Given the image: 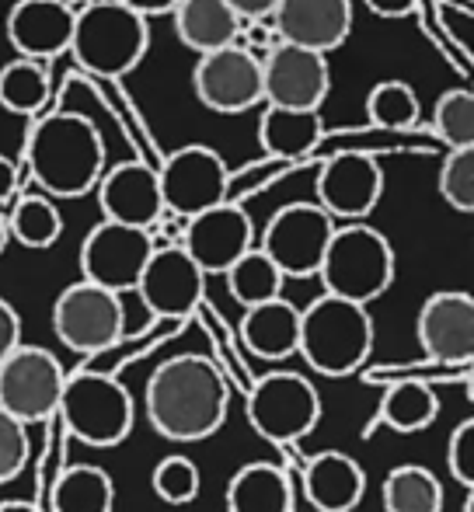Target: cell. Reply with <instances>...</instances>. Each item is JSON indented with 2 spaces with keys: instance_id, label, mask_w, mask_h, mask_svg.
Listing matches in <instances>:
<instances>
[{
  "instance_id": "1",
  "label": "cell",
  "mask_w": 474,
  "mask_h": 512,
  "mask_svg": "<svg viewBox=\"0 0 474 512\" xmlns=\"http://www.w3.org/2000/svg\"><path fill=\"white\" fill-rule=\"evenodd\" d=\"M147 418L171 443H199L220 432L231 408V387L206 356H175L147 380Z\"/></svg>"
},
{
  "instance_id": "2",
  "label": "cell",
  "mask_w": 474,
  "mask_h": 512,
  "mask_svg": "<svg viewBox=\"0 0 474 512\" xmlns=\"http://www.w3.org/2000/svg\"><path fill=\"white\" fill-rule=\"evenodd\" d=\"M28 171L46 199H81L105 175V143L91 119L49 112L28 136Z\"/></svg>"
},
{
  "instance_id": "3",
  "label": "cell",
  "mask_w": 474,
  "mask_h": 512,
  "mask_svg": "<svg viewBox=\"0 0 474 512\" xmlns=\"http://www.w3.org/2000/svg\"><path fill=\"white\" fill-rule=\"evenodd\" d=\"M373 349V317L366 307L339 297H314L300 310L297 352L321 377H349Z\"/></svg>"
},
{
  "instance_id": "4",
  "label": "cell",
  "mask_w": 474,
  "mask_h": 512,
  "mask_svg": "<svg viewBox=\"0 0 474 512\" xmlns=\"http://www.w3.org/2000/svg\"><path fill=\"white\" fill-rule=\"evenodd\" d=\"M150 49V25L147 18L133 14L116 0H91L81 14H74V35H70V53L88 74L95 77H119L133 74Z\"/></svg>"
},
{
  "instance_id": "5",
  "label": "cell",
  "mask_w": 474,
  "mask_h": 512,
  "mask_svg": "<svg viewBox=\"0 0 474 512\" xmlns=\"http://www.w3.org/2000/svg\"><path fill=\"white\" fill-rule=\"evenodd\" d=\"M318 279L328 297L370 307L394 283V248L370 223L335 227L328 251L321 258Z\"/></svg>"
},
{
  "instance_id": "6",
  "label": "cell",
  "mask_w": 474,
  "mask_h": 512,
  "mask_svg": "<svg viewBox=\"0 0 474 512\" xmlns=\"http://www.w3.org/2000/svg\"><path fill=\"white\" fill-rule=\"evenodd\" d=\"M56 415L63 418L74 439L95 446V450H109V446H119L129 436L136 411L122 380L105 370L84 366V370L67 373Z\"/></svg>"
},
{
  "instance_id": "7",
  "label": "cell",
  "mask_w": 474,
  "mask_h": 512,
  "mask_svg": "<svg viewBox=\"0 0 474 512\" xmlns=\"http://www.w3.org/2000/svg\"><path fill=\"white\" fill-rule=\"evenodd\" d=\"M248 422L262 439L293 446L321 422V394L304 373L272 370L248 387Z\"/></svg>"
},
{
  "instance_id": "8",
  "label": "cell",
  "mask_w": 474,
  "mask_h": 512,
  "mask_svg": "<svg viewBox=\"0 0 474 512\" xmlns=\"http://www.w3.org/2000/svg\"><path fill=\"white\" fill-rule=\"evenodd\" d=\"M157 185H161L164 213L178 220H192L231 199V171L224 157L203 143L164 154V161L157 164Z\"/></svg>"
},
{
  "instance_id": "9",
  "label": "cell",
  "mask_w": 474,
  "mask_h": 512,
  "mask_svg": "<svg viewBox=\"0 0 474 512\" xmlns=\"http://www.w3.org/2000/svg\"><path fill=\"white\" fill-rule=\"evenodd\" d=\"M335 234V220L318 203H290L272 213L262 230V251L283 279L318 276L321 258Z\"/></svg>"
},
{
  "instance_id": "10",
  "label": "cell",
  "mask_w": 474,
  "mask_h": 512,
  "mask_svg": "<svg viewBox=\"0 0 474 512\" xmlns=\"http://www.w3.org/2000/svg\"><path fill=\"white\" fill-rule=\"evenodd\" d=\"M67 370L49 349L18 345L0 363V408L21 425L46 422L60 411Z\"/></svg>"
},
{
  "instance_id": "11",
  "label": "cell",
  "mask_w": 474,
  "mask_h": 512,
  "mask_svg": "<svg viewBox=\"0 0 474 512\" xmlns=\"http://www.w3.org/2000/svg\"><path fill=\"white\" fill-rule=\"evenodd\" d=\"M53 331L67 349L81 356H95L126 338V314L122 297L98 290L91 283H74L56 297L53 304Z\"/></svg>"
},
{
  "instance_id": "12",
  "label": "cell",
  "mask_w": 474,
  "mask_h": 512,
  "mask_svg": "<svg viewBox=\"0 0 474 512\" xmlns=\"http://www.w3.org/2000/svg\"><path fill=\"white\" fill-rule=\"evenodd\" d=\"M133 293L150 317L185 321V317H192L206 304V276L185 255L182 244H168V248L150 251Z\"/></svg>"
},
{
  "instance_id": "13",
  "label": "cell",
  "mask_w": 474,
  "mask_h": 512,
  "mask_svg": "<svg viewBox=\"0 0 474 512\" xmlns=\"http://www.w3.org/2000/svg\"><path fill=\"white\" fill-rule=\"evenodd\" d=\"M150 251H154V241H150L147 230H133L122 227V223L102 220L98 227L88 230V237L81 244L84 283L116 293V297L133 293Z\"/></svg>"
},
{
  "instance_id": "14",
  "label": "cell",
  "mask_w": 474,
  "mask_h": 512,
  "mask_svg": "<svg viewBox=\"0 0 474 512\" xmlns=\"http://www.w3.org/2000/svg\"><path fill=\"white\" fill-rule=\"evenodd\" d=\"M332 91L328 56L279 42L262 56V102L272 108H297V112H321Z\"/></svg>"
},
{
  "instance_id": "15",
  "label": "cell",
  "mask_w": 474,
  "mask_h": 512,
  "mask_svg": "<svg viewBox=\"0 0 474 512\" xmlns=\"http://www.w3.org/2000/svg\"><path fill=\"white\" fill-rule=\"evenodd\" d=\"M251 248H255V223L248 209L234 199L185 220L182 251L196 262L203 276H224Z\"/></svg>"
},
{
  "instance_id": "16",
  "label": "cell",
  "mask_w": 474,
  "mask_h": 512,
  "mask_svg": "<svg viewBox=\"0 0 474 512\" xmlns=\"http://www.w3.org/2000/svg\"><path fill=\"white\" fill-rule=\"evenodd\" d=\"M415 335L426 352L429 363L443 366V370L464 373L471 370L474 359V300L471 293L461 290H443L422 304L419 321H415Z\"/></svg>"
},
{
  "instance_id": "17",
  "label": "cell",
  "mask_w": 474,
  "mask_h": 512,
  "mask_svg": "<svg viewBox=\"0 0 474 512\" xmlns=\"http://www.w3.org/2000/svg\"><path fill=\"white\" fill-rule=\"evenodd\" d=\"M192 88L199 105L220 115H241L262 105V63L248 49H217L196 60Z\"/></svg>"
},
{
  "instance_id": "18",
  "label": "cell",
  "mask_w": 474,
  "mask_h": 512,
  "mask_svg": "<svg viewBox=\"0 0 474 512\" xmlns=\"http://www.w3.org/2000/svg\"><path fill=\"white\" fill-rule=\"evenodd\" d=\"M314 192L332 220L363 223L384 196V171L370 154H335L321 164Z\"/></svg>"
},
{
  "instance_id": "19",
  "label": "cell",
  "mask_w": 474,
  "mask_h": 512,
  "mask_svg": "<svg viewBox=\"0 0 474 512\" xmlns=\"http://www.w3.org/2000/svg\"><path fill=\"white\" fill-rule=\"evenodd\" d=\"M269 21L279 42L328 56L353 32V0H279Z\"/></svg>"
},
{
  "instance_id": "20",
  "label": "cell",
  "mask_w": 474,
  "mask_h": 512,
  "mask_svg": "<svg viewBox=\"0 0 474 512\" xmlns=\"http://www.w3.org/2000/svg\"><path fill=\"white\" fill-rule=\"evenodd\" d=\"M95 192L109 223H122V227L150 234L154 223L164 216L157 168H150L147 161H122L116 168H109Z\"/></svg>"
},
{
  "instance_id": "21",
  "label": "cell",
  "mask_w": 474,
  "mask_h": 512,
  "mask_svg": "<svg viewBox=\"0 0 474 512\" xmlns=\"http://www.w3.org/2000/svg\"><path fill=\"white\" fill-rule=\"evenodd\" d=\"M74 11L63 0H18L7 11V42L21 60L49 63L70 49Z\"/></svg>"
},
{
  "instance_id": "22",
  "label": "cell",
  "mask_w": 474,
  "mask_h": 512,
  "mask_svg": "<svg viewBox=\"0 0 474 512\" xmlns=\"http://www.w3.org/2000/svg\"><path fill=\"white\" fill-rule=\"evenodd\" d=\"M304 495L318 512H353L366 495V474L349 453L325 450L307 460Z\"/></svg>"
},
{
  "instance_id": "23",
  "label": "cell",
  "mask_w": 474,
  "mask_h": 512,
  "mask_svg": "<svg viewBox=\"0 0 474 512\" xmlns=\"http://www.w3.org/2000/svg\"><path fill=\"white\" fill-rule=\"evenodd\" d=\"M241 342L248 345V352L269 363L290 359L300 342V307L283 297L248 307L241 317Z\"/></svg>"
},
{
  "instance_id": "24",
  "label": "cell",
  "mask_w": 474,
  "mask_h": 512,
  "mask_svg": "<svg viewBox=\"0 0 474 512\" xmlns=\"http://www.w3.org/2000/svg\"><path fill=\"white\" fill-rule=\"evenodd\" d=\"M171 18H175L178 42L196 56L234 46L241 32V18L227 7V0H178Z\"/></svg>"
},
{
  "instance_id": "25",
  "label": "cell",
  "mask_w": 474,
  "mask_h": 512,
  "mask_svg": "<svg viewBox=\"0 0 474 512\" xmlns=\"http://www.w3.org/2000/svg\"><path fill=\"white\" fill-rule=\"evenodd\" d=\"M321 136H325L321 112L265 105L262 119H258V143L272 161H300V157L314 154Z\"/></svg>"
},
{
  "instance_id": "26",
  "label": "cell",
  "mask_w": 474,
  "mask_h": 512,
  "mask_svg": "<svg viewBox=\"0 0 474 512\" xmlns=\"http://www.w3.org/2000/svg\"><path fill=\"white\" fill-rule=\"evenodd\" d=\"M227 512H293V481L276 464H244L227 481Z\"/></svg>"
},
{
  "instance_id": "27",
  "label": "cell",
  "mask_w": 474,
  "mask_h": 512,
  "mask_svg": "<svg viewBox=\"0 0 474 512\" xmlns=\"http://www.w3.org/2000/svg\"><path fill=\"white\" fill-rule=\"evenodd\" d=\"M436 415H440V398L433 387L422 377H398L384 391V401L370 425L373 429L384 425L394 432H422L436 422Z\"/></svg>"
},
{
  "instance_id": "28",
  "label": "cell",
  "mask_w": 474,
  "mask_h": 512,
  "mask_svg": "<svg viewBox=\"0 0 474 512\" xmlns=\"http://www.w3.org/2000/svg\"><path fill=\"white\" fill-rule=\"evenodd\" d=\"M53 512H112L116 509V485L95 464H74L53 485Z\"/></svg>"
},
{
  "instance_id": "29",
  "label": "cell",
  "mask_w": 474,
  "mask_h": 512,
  "mask_svg": "<svg viewBox=\"0 0 474 512\" xmlns=\"http://www.w3.org/2000/svg\"><path fill=\"white\" fill-rule=\"evenodd\" d=\"M380 499L384 512H443V485L429 467L401 464L387 471Z\"/></svg>"
},
{
  "instance_id": "30",
  "label": "cell",
  "mask_w": 474,
  "mask_h": 512,
  "mask_svg": "<svg viewBox=\"0 0 474 512\" xmlns=\"http://www.w3.org/2000/svg\"><path fill=\"white\" fill-rule=\"evenodd\" d=\"M49 67L35 60H11L0 67V105L14 115H39L49 102Z\"/></svg>"
},
{
  "instance_id": "31",
  "label": "cell",
  "mask_w": 474,
  "mask_h": 512,
  "mask_svg": "<svg viewBox=\"0 0 474 512\" xmlns=\"http://www.w3.org/2000/svg\"><path fill=\"white\" fill-rule=\"evenodd\" d=\"M224 279H227V290H231V297L244 310L258 307V304H269V300H279V297H283V283H286V279L279 276L276 265H272L269 258L258 251V244L248 251V255L237 258L231 269L224 272Z\"/></svg>"
},
{
  "instance_id": "32",
  "label": "cell",
  "mask_w": 474,
  "mask_h": 512,
  "mask_svg": "<svg viewBox=\"0 0 474 512\" xmlns=\"http://www.w3.org/2000/svg\"><path fill=\"white\" fill-rule=\"evenodd\" d=\"M419 95L412 91V84L405 81H380L377 88L366 95V119L373 129L384 133H408L419 126Z\"/></svg>"
},
{
  "instance_id": "33",
  "label": "cell",
  "mask_w": 474,
  "mask_h": 512,
  "mask_svg": "<svg viewBox=\"0 0 474 512\" xmlns=\"http://www.w3.org/2000/svg\"><path fill=\"white\" fill-rule=\"evenodd\" d=\"M11 234L18 244L32 251H46L60 241L63 216L53 199L46 196H21L11 209Z\"/></svg>"
},
{
  "instance_id": "34",
  "label": "cell",
  "mask_w": 474,
  "mask_h": 512,
  "mask_svg": "<svg viewBox=\"0 0 474 512\" xmlns=\"http://www.w3.org/2000/svg\"><path fill=\"white\" fill-rule=\"evenodd\" d=\"M433 129L450 150H474V95L468 88H450L433 108Z\"/></svg>"
},
{
  "instance_id": "35",
  "label": "cell",
  "mask_w": 474,
  "mask_h": 512,
  "mask_svg": "<svg viewBox=\"0 0 474 512\" xmlns=\"http://www.w3.org/2000/svg\"><path fill=\"white\" fill-rule=\"evenodd\" d=\"M150 485H154L157 499L168 502V506H189V502H196L199 488H203V478H199V467L192 464L189 457L171 453V457H164L161 464L154 467Z\"/></svg>"
},
{
  "instance_id": "36",
  "label": "cell",
  "mask_w": 474,
  "mask_h": 512,
  "mask_svg": "<svg viewBox=\"0 0 474 512\" xmlns=\"http://www.w3.org/2000/svg\"><path fill=\"white\" fill-rule=\"evenodd\" d=\"M440 196L457 213L474 209V150H450L440 168Z\"/></svg>"
},
{
  "instance_id": "37",
  "label": "cell",
  "mask_w": 474,
  "mask_h": 512,
  "mask_svg": "<svg viewBox=\"0 0 474 512\" xmlns=\"http://www.w3.org/2000/svg\"><path fill=\"white\" fill-rule=\"evenodd\" d=\"M429 7L436 11V25H440V39L450 46V56L457 60L454 49H461V60H471V28H474V14L471 4H461V0H429Z\"/></svg>"
},
{
  "instance_id": "38",
  "label": "cell",
  "mask_w": 474,
  "mask_h": 512,
  "mask_svg": "<svg viewBox=\"0 0 474 512\" xmlns=\"http://www.w3.org/2000/svg\"><path fill=\"white\" fill-rule=\"evenodd\" d=\"M28 453H32L28 425H21L18 418H11L0 408V485H7L25 471Z\"/></svg>"
},
{
  "instance_id": "39",
  "label": "cell",
  "mask_w": 474,
  "mask_h": 512,
  "mask_svg": "<svg viewBox=\"0 0 474 512\" xmlns=\"http://www.w3.org/2000/svg\"><path fill=\"white\" fill-rule=\"evenodd\" d=\"M447 467L454 474L457 485H464L471 492L474 488V418H464L447 443Z\"/></svg>"
},
{
  "instance_id": "40",
  "label": "cell",
  "mask_w": 474,
  "mask_h": 512,
  "mask_svg": "<svg viewBox=\"0 0 474 512\" xmlns=\"http://www.w3.org/2000/svg\"><path fill=\"white\" fill-rule=\"evenodd\" d=\"M18 345H21V317H18V310L0 297V363H4Z\"/></svg>"
},
{
  "instance_id": "41",
  "label": "cell",
  "mask_w": 474,
  "mask_h": 512,
  "mask_svg": "<svg viewBox=\"0 0 474 512\" xmlns=\"http://www.w3.org/2000/svg\"><path fill=\"white\" fill-rule=\"evenodd\" d=\"M276 4L279 0H227V7H231L241 21H269Z\"/></svg>"
},
{
  "instance_id": "42",
  "label": "cell",
  "mask_w": 474,
  "mask_h": 512,
  "mask_svg": "<svg viewBox=\"0 0 474 512\" xmlns=\"http://www.w3.org/2000/svg\"><path fill=\"white\" fill-rule=\"evenodd\" d=\"M422 0H366V7H370L377 18H408V14L419 11Z\"/></svg>"
},
{
  "instance_id": "43",
  "label": "cell",
  "mask_w": 474,
  "mask_h": 512,
  "mask_svg": "<svg viewBox=\"0 0 474 512\" xmlns=\"http://www.w3.org/2000/svg\"><path fill=\"white\" fill-rule=\"evenodd\" d=\"M116 4L129 7L133 14H140V18H157V14H171L175 11L178 0H116Z\"/></svg>"
},
{
  "instance_id": "44",
  "label": "cell",
  "mask_w": 474,
  "mask_h": 512,
  "mask_svg": "<svg viewBox=\"0 0 474 512\" xmlns=\"http://www.w3.org/2000/svg\"><path fill=\"white\" fill-rule=\"evenodd\" d=\"M14 189H18V168L0 154V203H7L14 196Z\"/></svg>"
},
{
  "instance_id": "45",
  "label": "cell",
  "mask_w": 474,
  "mask_h": 512,
  "mask_svg": "<svg viewBox=\"0 0 474 512\" xmlns=\"http://www.w3.org/2000/svg\"><path fill=\"white\" fill-rule=\"evenodd\" d=\"M0 512H42L32 502H0Z\"/></svg>"
},
{
  "instance_id": "46",
  "label": "cell",
  "mask_w": 474,
  "mask_h": 512,
  "mask_svg": "<svg viewBox=\"0 0 474 512\" xmlns=\"http://www.w3.org/2000/svg\"><path fill=\"white\" fill-rule=\"evenodd\" d=\"M461 512H474V488L468 492V499H464V509Z\"/></svg>"
},
{
  "instance_id": "47",
  "label": "cell",
  "mask_w": 474,
  "mask_h": 512,
  "mask_svg": "<svg viewBox=\"0 0 474 512\" xmlns=\"http://www.w3.org/2000/svg\"><path fill=\"white\" fill-rule=\"evenodd\" d=\"M461 4H471V0H461Z\"/></svg>"
}]
</instances>
